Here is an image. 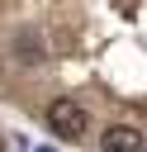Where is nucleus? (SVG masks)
Here are the masks:
<instances>
[{
  "label": "nucleus",
  "instance_id": "nucleus-1",
  "mask_svg": "<svg viewBox=\"0 0 147 152\" xmlns=\"http://www.w3.org/2000/svg\"><path fill=\"white\" fill-rule=\"evenodd\" d=\"M43 119H47V128H52L62 142H81V138H85V109H81L76 100H52Z\"/></svg>",
  "mask_w": 147,
  "mask_h": 152
},
{
  "label": "nucleus",
  "instance_id": "nucleus-2",
  "mask_svg": "<svg viewBox=\"0 0 147 152\" xmlns=\"http://www.w3.org/2000/svg\"><path fill=\"white\" fill-rule=\"evenodd\" d=\"M100 147H104V152H147L142 133L128 128V124H109V128L100 133Z\"/></svg>",
  "mask_w": 147,
  "mask_h": 152
},
{
  "label": "nucleus",
  "instance_id": "nucleus-3",
  "mask_svg": "<svg viewBox=\"0 0 147 152\" xmlns=\"http://www.w3.org/2000/svg\"><path fill=\"white\" fill-rule=\"evenodd\" d=\"M19 57H24V62H43V43H33V38L24 33V38H19Z\"/></svg>",
  "mask_w": 147,
  "mask_h": 152
},
{
  "label": "nucleus",
  "instance_id": "nucleus-4",
  "mask_svg": "<svg viewBox=\"0 0 147 152\" xmlns=\"http://www.w3.org/2000/svg\"><path fill=\"white\" fill-rule=\"evenodd\" d=\"M38 152H52V147H38Z\"/></svg>",
  "mask_w": 147,
  "mask_h": 152
},
{
  "label": "nucleus",
  "instance_id": "nucleus-5",
  "mask_svg": "<svg viewBox=\"0 0 147 152\" xmlns=\"http://www.w3.org/2000/svg\"><path fill=\"white\" fill-rule=\"evenodd\" d=\"M0 152H5V138H0Z\"/></svg>",
  "mask_w": 147,
  "mask_h": 152
}]
</instances>
